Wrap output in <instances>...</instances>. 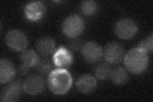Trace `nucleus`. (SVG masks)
I'll return each instance as SVG.
<instances>
[{"instance_id": "obj_19", "label": "nucleus", "mask_w": 153, "mask_h": 102, "mask_svg": "<svg viewBox=\"0 0 153 102\" xmlns=\"http://www.w3.org/2000/svg\"><path fill=\"white\" fill-rule=\"evenodd\" d=\"M97 8V4L92 0L84 1L80 5L81 12L85 16H91L96 12Z\"/></svg>"}, {"instance_id": "obj_8", "label": "nucleus", "mask_w": 153, "mask_h": 102, "mask_svg": "<svg viewBox=\"0 0 153 102\" xmlns=\"http://www.w3.org/2000/svg\"><path fill=\"white\" fill-rule=\"evenodd\" d=\"M23 91L30 95H36L43 91L45 82L42 77L38 75H31L27 77L23 82Z\"/></svg>"}, {"instance_id": "obj_20", "label": "nucleus", "mask_w": 153, "mask_h": 102, "mask_svg": "<svg viewBox=\"0 0 153 102\" xmlns=\"http://www.w3.org/2000/svg\"><path fill=\"white\" fill-rule=\"evenodd\" d=\"M153 36L151 35L144 39L142 40L138 45V47L141 50L145 51L146 52H152L153 48Z\"/></svg>"}, {"instance_id": "obj_17", "label": "nucleus", "mask_w": 153, "mask_h": 102, "mask_svg": "<svg viewBox=\"0 0 153 102\" xmlns=\"http://www.w3.org/2000/svg\"><path fill=\"white\" fill-rule=\"evenodd\" d=\"M52 66H53L52 61L47 57L38 60L35 65L36 70L43 75L50 74L52 71Z\"/></svg>"}, {"instance_id": "obj_4", "label": "nucleus", "mask_w": 153, "mask_h": 102, "mask_svg": "<svg viewBox=\"0 0 153 102\" xmlns=\"http://www.w3.org/2000/svg\"><path fill=\"white\" fill-rule=\"evenodd\" d=\"M137 31L135 22L130 19H123L119 21L115 26V33L119 38L128 40L132 38Z\"/></svg>"}, {"instance_id": "obj_14", "label": "nucleus", "mask_w": 153, "mask_h": 102, "mask_svg": "<svg viewBox=\"0 0 153 102\" xmlns=\"http://www.w3.org/2000/svg\"><path fill=\"white\" fill-rule=\"evenodd\" d=\"M36 49L40 54L44 56H48L54 52L55 42L52 38L44 36L40 38L36 42Z\"/></svg>"}, {"instance_id": "obj_12", "label": "nucleus", "mask_w": 153, "mask_h": 102, "mask_svg": "<svg viewBox=\"0 0 153 102\" xmlns=\"http://www.w3.org/2000/svg\"><path fill=\"white\" fill-rule=\"evenodd\" d=\"M76 85L81 93L89 94L93 92L97 87V80L91 75L84 74L79 77Z\"/></svg>"}, {"instance_id": "obj_10", "label": "nucleus", "mask_w": 153, "mask_h": 102, "mask_svg": "<svg viewBox=\"0 0 153 102\" xmlns=\"http://www.w3.org/2000/svg\"><path fill=\"white\" fill-rule=\"evenodd\" d=\"M45 7L41 1H32L26 4L25 8L26 17L31 21H38L44 16Z\"/></svg>"}, {"instance_id": "obj_21", "label": "nucleus", "mask_w": 153, "mask_h": 102, "mask_svg": "<svg viewBox=\"0 0 153 102\" xmlns=\"http://www.w3.org/2000/svg\"><path fill=\"white\" fill-rule=\"evenodd\" d=\"M84 44L80 40H75L71 42L70 43V48L74 51H78L79 49H82Z\"/></svg>"}, {"instance_id": "obj_22", "label": "nucleus", "mask_w": 153, "mask_h": 102, "mask_svg": "<svg viewBox=\"0 0 153 102\" xmlns=\"http://www.w3.org/2000/svg\"><path fill=\"white\" fill-rule=\"evenodd\" d=\"M29 71H30V67L26 66L24 65L19 66L18 68V72L19 73V74L22 75H27L29 73Z\"/></svg>"}, {"instance_id": "obj_6", "label": "nucleus", "mask_w": 153, "mask_h": 102, "mask_svg": "<svg viewBox=\"0 0 153 102\" xmlns=\"http://www.w3.org/2000/svg\"><path fill=\"white\" fill-rule=\"evenodd\" d=\"M6 42L10 47L17 51H24L28 44L26 35L21 31L17 30L8 32L6 36Z\"/></svg>"}, {"instance_id": "obj_2", "label": "nucleus", "mask_w": 153, "mask_h": 102, "mask_svg": "<svg viewBox=\"0 0 153 102\" xmlns=\"http://www.w3.org/2000/svg\"><path fill=\"white\" fill-rule=\"evenodd\" d=\"M147 52L139 48L129 51L124 56V65L128 71L133 74H140L144 71L148 65Z\"/></svg>"}, {"instance_id": "obj_18", "label": "nucleus", "mask_w": 153, "mask_h": 102, "mask_svg": "<svg viewBox=\"0 0 153 102\" xmlns=\"http://www.w3.org/2000/svg\"><path fill=\"white\" fill-rule=\"evenodd\" d=\"M112 69L107 63H102L96 68L94 74L95 76L100 80H105L110 77Z\"/></svg>"}, {"instance_id": "obj_3", "label": "nucleus", "mask_w": 153, "mask_h": 102, "mask_svg": "<svg viewBox=\"0 0 153 102\" xmlns=\"http://www.w3.org/2000/svg\"><path fill=\"white\" fill-rule=\"evenodd\" d=\"M84 29L83 19L77 15H71L67 17L62 25V30L65 35L71 38L80 35Z\"/></svg>"}, {"instance_id": "obj_7", "label": "nucleus", "mask_w": 153, "mask_h": 102, "mask_svg": "<svg viewBox=\"0 0 153 102\" xmlns=\"http://www.w3.org/2000/svg\"><path fill=\"white\" fill-rule=\"evenodd\" d=\"M23 82L16 80L9 83L4 87L1 93V100L4 102L16 101L19 100L23 90Z\"/></svg>"}, {"instance_id": "obj_9", "label": "nucleus", "mask_w": 153, "mask_h": 102, "mask_svg": "<svg viewBox=\"0 0 153 102\" xmlns=\"http://www.w3.org/2000/svg\"><path fill=\"white\" fill-rule=\"evenodd\" d=\"M82 53L86 61L91 63H94L102 59L103 49L98 43L89 42L84 44L82 48Z\"/></svg>"}, {"instance_id": "obj_5", "label": "nucleus", "mask_w": 153, "mask_h": 102, "mask_svg": "<svg viewBox=\"0 0 153 102\" xmlns=\"http://www.w3.org/2000/svg\"><path fill=\"white\" fill-rule=\"evenodd\" d=\"M124 48L117 42H111L105 45L103 51V55L105 60L112 64L120 63L124 57Z\"/></svg>"}, {"instance_id": "obj_16", "label": "nucleus", "mask_w": 153, "mask_h": 102, "mask_svg": "<svg viewBox=\"0 0 153 102\" xmlns=\"http://www.w3.org/2000/svg\"><path fill=\"white\" fill-rule=\"evenodd\" d=\"M21 61L22 65L28 67L35 66L38 61V57L36 53L33 50H25L21 54Z\"/></svg>"}, {"instance_id": "obj_13", "label": "nucleus", "mask_w": 153, "mask_h": 102, "mask_svg": "<svg viewBox=\"0 0 153 102\" xmlns=\"http://www.w3.org/2000/svg\"><path fill=\"white\" fill-rule=\"evenodd\" d=\"M72 61L73 56L71 52L63 47L57 49L53 57V62L55 65L61 68L70 66Z\"/></svg>"}, {"instance_id": "obj_11", "label": "nucleus", "mask_w": 153, "mask_h": 102, "mask_svg": "<svg viewBox=\"0 0 153 102\" xmlns=\"http://www.w3.org/2000/svg\"><path fill=\"white\" fill-rule=\"evenodd\" d=\"M16 68L12 63L2 58L0 60V82L1 84H5L10 82L16 74Z\"/></svg>"}, {"instance_id": "obj_15", "label": "nucleus", "mask_w": 153, "mask_h": 102, "mask_svg": "<svg viewBox=\"0 0 153 102\" xmlns=\"http://www.w3.org/2000/svg\"><path fill=\"white\" fill-rule=\"evenodd\" d=\"M110 77L114 84L119 86L126 84L129 79L126 70L121 67H117L112 70Z\"/></svg>"}, {"instance_id": "obj_1", "label": "nucleus", "mask_w": 153, "mask_h": 102, "mask_svg": "<svg viewBox=\"0 0 153 102\" xmlns=\"http://www.w3.org/2000/svg\"><path fill=\"white\" fill-rule=\"evenodd\" d=\"M48 86L52 93L62 95L68 92L72 84V77L64 68L52 70L48 77Z\"/></svg>"}]
</instances>
